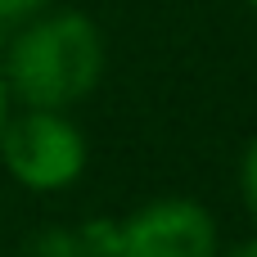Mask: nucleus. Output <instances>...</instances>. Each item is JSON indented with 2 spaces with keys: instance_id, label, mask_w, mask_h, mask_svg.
Instances as JSON below:
<instances>
[{
  "instance_id": "10",
  "label": "nucleus",
  "mask_w": 257,
  "mask_h": 257,
  "mask_svg": "<svg viewBox=\"0 0 257 257\" xmlns=\"http://www.w3.org/2000/svg\"><path fill=\"white\" fill-rule=\"evenodd\" d=\"M5 36H9V32H5V27H0V45H5Z\"/></svg>"
},
{
  "instance_id": "5",
  "label": "nucleus",
  "mask_w": 257,
  "mask_h": 257,
  "mask_svg": "<svg viewBox=\"0 0 257 257\" xmlns=\"http://www.w3.org/2000/svg\"><path fill=\"white\" fill-rule=\"evenodd\" d=\"M239 194H244V208L257 226V136L244 145V158H239Z\"/></svg>"
},
{
  "instance_id": "6",
  "label": "nucleus",
  "mask_w": 257,
  "mask_h": 257,
  "mask_svg": "<svg viewBox=\"0 0 257 257\" xmlns=\"http://www.w3.org/2000/svg\"><path fill=\"white\" fill-rule=\"evenodd\" d=\"M45 9H50V0H0V27L14 32L18 23H27V18H36Z\"/></svg>"
},
{
  "instance_id": "9",
  "label": "nucleus",
  "mask_w": 257,
  "mask_h": 257,
  "mask_svg": "<svg viewBox=\"0 0 257 257\" xmlns=\"http://www.w3.org/2000/svg\"><path fill=\"white\" fill-rule=\"evenodd\" d=\"M244 5H248V9H253V14H257V0H244Z\"/></svg>"
},
{
  "instance_id": "7",
  "label": "nucleus",
  "mask_w": 257,
  "mask_h": 257,
  "mask_svg": "<svg viewBox=\"0 0 257 257\" xmlns=\"http://www.w3.org/2000/svg\"><path fill=\"white\" fill-rule=\"evenodd\" d=\"M217 257H257V235H253V239H239V244H230V248H221Z\"/></svg>"
},
{
  "instance_id": "8",
  "label": "nucleus",
  "mask_w": 257,
  "mask_h": 257,
  "mask_svg": "<svg viewBox=\"0 0 257 257\" xmlns=\"http://www.w3.org/2000/svg\"><path fill=\"white\" fill-rule=\"evenodd\" d=\"M14 113V95H9V86H5V72H0V126H5V117Z\"/></svg>"
},
{
  "instance_id": "1",
  "label": "nucleus",
  "mask_w": 257,
  "mask_h": 257,
  "mask_svg": "<svg viewBox=\"0 0 257 257\" xmlns=\"http://www.w3.org/2000/svg\"><path fill=\"white\" fill-rule=\"evenodd\" d=\"M108 68V41L81 9H45L18 23L0 45V72L23 108L68 113L90 99Z\"/></svg>"
},
{
  "instance_id": "4",
  "label": "nucleus",
  "mask_w": 257,
  "mask_h": 257,
  "mask_svg": "<svg viewBox=\"0 0 257 257\" xmlns=\"http://www.w3.org/2000/svg\"><path fill=\"white\" fill-rule=\"evenodd\" d=\"M23 257H117V221L90 217L77 226H45L32 235Z\"/></svg>"
},
{
  "instance_id": "2",
  "label": "nucleus",
  "mask_w": 257,
  "mask_h": 257,
  "mask_svg": "<svg viewBox=\"0 0 257 257\" xmlns=\"http://www.w3.org/2000/svg\"><path fill=\"white\" fill-rule=\"evenodd\" d=\"M0 167L14 185L32 194H54L86 176L90 140L68 113L18 108L0 126Z\"/></svg>"
},
{
  "instance_id": "3",
  "label": "nucleus",
  "mask_w": 257,
  "mask_h": 257,
  "mask_svg": "<svg viewBox=\"0 0 257 257\" xmlns=\"http://www.w3.org/2000/svg\"><path fill=\"white\" fill-rule=\"evenodd\" d=\"M217 217L181 194L154 199L117 221V257H217Z\"/></svg>"
}]
</instances>
